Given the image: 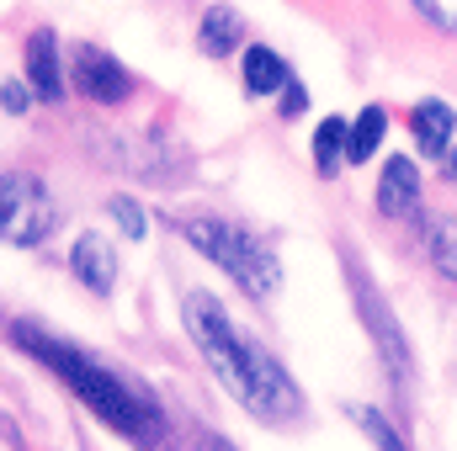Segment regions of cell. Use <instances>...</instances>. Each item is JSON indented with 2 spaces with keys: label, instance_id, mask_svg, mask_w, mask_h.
<instances>
[{
  "label": "cell",
  "instance_id": "cell-1",
  "mask_svg": "<svg viewBox=\"0 0 457 451\" xmlns=\"http://www.w3.org/2000/svg\"><path fill=\"white\" fill-rule=\"evenodd\" d=\"M181 319H187L192 345L203 350V361L213 366V377L224 382L250 414H261V420H271V425L303 414V393H298V382L287 377V366H282L266 345H255L250 335H239V324L228 319V308L213 292H187Z\"/></svg>",
  "mask_w": 457,
  "mask_h": 451
},
{
  "label": "cell",
  "instance_id": "cell-2",
  "mask_svg": "<svg viewBox=\"0 0 457 451\" xmlns=\"http://www.w3.org/2000/svg\"><path fill=\"white\" fill-rule=\"evenodd\" d=\"M16 345L32 350L102 425H112L117 436H128V441H138V447L160 441V425H165V420H160V404H154L144 388L122 382L117 372H107L102 361H91L86 350H75V345H64V340L37 335V324H16Z\"/></svg>",
  "mask_w": 457,
  "mask_h": 451
},
{
  "label": "cell",
  "instance_id": "cell-3",
  "mask_svg": "<svg viewBox=\"0 0 457 451\" xmlns=\"http://www.w3.org/2000/svg\"><path fill=\"white\" fill-rule=\"evenodd\" d=\"M181 239L213 260L219 271L234 276V287H245L250 298H271L282 287V260L271 244H261L255 234H245L239 224H224V218H181Z\"/></svg>",
  "mask_w": 457,
  "mask_h": 451
},
{
  "label": "cell",
  "instance_id": "cell-4",
  "mask_svg": "<svg viewBox=\"0 0 457 451\" xmlns=\"http://www.w3.org/2000/svg\"><path fill=\"white\" fill-rule=\"evenodd\" d=\"M59 228V208L48 186L27 170H0V239L5 244H43Z\"/></svg>",
  "mask_w": 457,
  "mask_h": 451
},
{
  "label": "cell",
  "instance_id": "cell-5",
  "mask_svg": "<svg viewBox=\"0 0 457 451\" xmlns=\"http://www.w3.org/2000/svg\"><path fill=\"white\" fill-rule=\"evenodd\" d=\"M70 80H75V91H80L86 102H96V107H122V102L133 96V75L117 64L107 48H91V43H80V48L70 53Z\"/></svg>",
  "mask_w": 457,
  "mask_h": 451
},
{
  "label": "cell",
  "instance_id": "cell-6",
  "mask_svg": "<svg viewBox=\"0 0 457 451\" xmlns=\"http://www.w3.org/2000/svg\"><path fill=\"white\" fill-rule=\"evenodd\" d=\"M102 149H107V165L112 170H133V176H144V181H170V176H181V165H176V154L160 144V138H96Z\"/></svg>",
  "mask_w": 457,
  "mask_h": 451
},
{
  "label": "cell",
  "instance_id": "cell-7",
  "mask_svg": "<svg viewBox=\"0 0 457 451\" xmlns=\"http://www.w3.org/2000/svg\"><path fill=\"white\" fill-rule=\"evenodd\" d=\"M64 64H59V37L48 32V27H37L32 37H27V91L32 96H43V102H59L64 96Z\"/></svg>",
  "mask_w": 457,
  "mask_h": 451
},
{
  "label": "cell",
  "instance_id": "cell-8",
  "mask_svg": "<svg viewBox=\"0 0 457 451\" xmlns=\"http://www.w3.org/2000/svg\"><path fill=\"white\" fill-rule=\"evenodd\" d=\"M378 208L388 218H415V208H420V170H415V160L388 154V165L378 176Z\"/></svg>",
  "mask_w": 457,
  "mask_h": 451
},
{
  "label": "cell",
  "instance_id": "cell-9",
  "mask_svg": "<svg viewBox=\"0 0 457 451\" xmlns=\"http://www.w3.org/2000/svg\"><path fill=\"white\" fill-rule=\"evenodd\" d=\"M70 271L91 287V292H112V282H117V255H112V244L102 239V234H80L75 244H70Z\"/></svg>",
  "mask_w": 457,
  "mask_h": 451
},
{
  "label": "cell",
  "instance_id": "cell-10",
  "mask_svg": "<svg viewBox=\"0 0 457 451\" xmlns=\"http://www.w3.org/2000/svg\"><path fill=\"white\" fill-rule=\"evenodd\" d=\"M239 70H245V91H250V96H277V91H287V86H293L287 59H282L277 48H266V43H250Z\"/></svg>",
  "mask_w": 457,
  "mask_h": 451
},
{
  "label": "cell",
  "instance_id": "cell-11",
  "mask_svg": "<svg viewBox=\"0 0 457 451\" xmlns=\"http://www.w3.org/2000/svg\"><path fill=\"white\" fill-rule=\"evenodd\" d=\"M239 43H245V16L234 5H208L203 21H197V48L208 59H228Z\"/></svg>",
  "mask_w": 457,
  "mask_h": 451
},
{
  "label": "cell",
  "instance_id": "cell-12",
  "mask_svg": "<svg viewBox=\"0 0 457 451\" xmlns=\"http://www.w3.org/2000/svg\"><path fill=\"white\" fill-rule=\"evenodd\" d=\"M453 127H457V117H453L447 102H420V107L410 112V133H415V144H420L426 160H442V154L453 149Z\"/></svg>",
  "mask_w": 457,
  "mask_h": 451
},
{
  "label": "cell",
  "instance_id": "cell-13",
  "mask_svg": "<svg viewBox=\"0 0 457 451\" xmlns=\"http://www.w3.org/2000/svg\"><path fill=\"white\" fill-rule=\"evenodd\" d=\"M361 314H367V324H372V340H378V350L394 361V377L399 382H410V372H415V361H410V345L399 335V324H394V314H383V303L361 287Z\"/></svg>",
  "mask_w": 457,
  "mask_h": 451
},
{
  "label": "cell",
  "instance_id": "cell-14",
  "mask_svg": "<svg viewBox=\"0 0 457 451\" xmlns=\"http://www.w3.org/2000/svg\"><path fill=\"white\" fill-rule=\"evenodd\" d=\"M383 127H388V112L383 107H361V117L351 122V144H345V165H367L383 144Z\"/></svg>",
  "mask_w": 457,
  "mask_h": 451
},
{
  "label": "cell",
  "instance_id": "cell-15",
  "mask_svg": "<svg viewBox=\"0 0 457 451\" xmlns=\"http://www.w3.org/2000/svg\"><path fill=\"white\" fill-rule=\"evenodd\" d=\"M345 144H351V122L345 117H325L314 127V160H320V176H336L345 160Z\"/></svg>",
  "mask_w": 457,
  "mask_h": 451
},
{
  "label": "cell",
  "instance_id": "cell-16",
  "mask_svg": "<svg viewBox=\"0 0 457 451\" xmlns=\"http://www.w3.org/2000/svg\"><path fill=\"white\" fill-rule=\"evenodd\" d=\"M426 255L447 282H457V218H436L426 228Z\"/></svg>",
  "mask_w": 457,
  "mask_h": 451
},
{
  "label": "cell",
  "instance_id": "cell-17",
  "mask_svg": "<svg viewBox=\"0 0 457 451\" xmlns=\"http://www.w3.org/2000/svg\"><path fill=\"white\" fill-rule=\"evenodd\" d=\"M351 414L361 420V430L372 436V447H378V451H404V441H399V430H394V425H388V420H383L378 409H367V404H361V409H351Z\"/></svg>",
  "mask_w": 457,
  "mask_h": 451
},
{
  "label": "cell",
  "instance_id": "cell-18",
  "mask_svg": "<svg viewBox=\"0 0 457 451\" xmlns=\"http://www.w3.org/2000/svg\"><path fill=\"white\" fill-rule=\"evenodd\" d=\"M112 218H117V228H122L133 244H138V239H144V228H149V224H144V208H138L133 197H112Z\"/></svg>",
  "mask_w": 457,
  "mask_h": 451
},
{
  "label": "cell",
  "instance_id": "cell-19",
  "mask_svg": "<svg viewBox=\"0 0 457 451\" xmlns=\"http://www.w3.org/2000/svg\"><path fill=\"white\" fill-rule=\"evenodd\" d=\"M415 5H420V16H426L431 27L457 32V0H415Z\"/></svg>",
  "mask_w": 457,
  "mask_h": 451
},
{
  "label": "cell",
  "instance_id": "cell-20",
  "mask_svg": "<svg viewBox=\"0 0 457 451\" xmlns=\"http://www.w3.org/2000/svg\"><path fill=\"white\" fill-rule=\"evenodd\" d=\"M0 107L11 117H21L27 112V86H21V80H5V86H0Z\"/></svg>",
  "mask_w": 457,
  "mask_h": 451
},
{
  "label": "cell",
  "instance_id": "cell-21",
  "mask_svg": "<svg viewBox=\"0 0 457 451\" xmlns=\"http://www.w3.org/2000/svg\"><path fill=\"white\" fill-rule=\"evenodd\" d=\"M298 112H309V91L293 80V86L282 91V117H298Z\"/></svg>",
  "mask_w": 457,
  "mask_h": 451
},
{
  "label": "cell",
  "instance_id": "cell-22",
  "mask_svg": "<svg viewBox=\"0 0 457 451\" xmlns=\"http://www.w3.org/2000/svg\"><path fill=\"white\" fill-rule=\"evenodd\" d=\"M447 165H453V176H457V149H453V160H447Z\"/></svg>",
  "mask_w": 457,
  "mask_h": 451
}]
</instances>
